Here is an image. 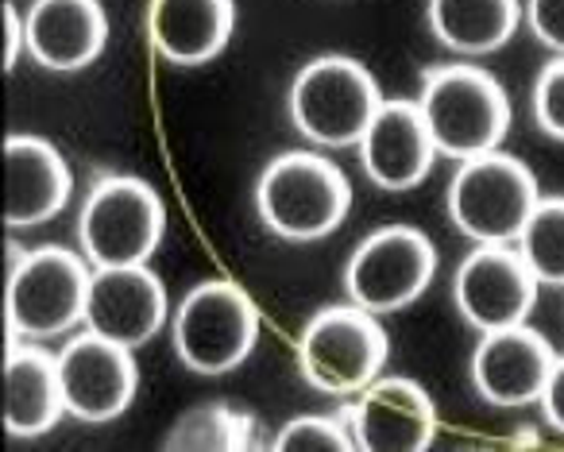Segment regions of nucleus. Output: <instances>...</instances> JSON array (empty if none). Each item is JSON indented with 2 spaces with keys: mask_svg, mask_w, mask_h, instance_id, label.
Returning a JSON list of instances; mask_svg holds the SVG:
<instances>
[{
  "mask_svg": "<svg viewBox=\"0 0 564 452\" xmlns=\"http://www.w3.org/2000/svg\"><path fill=\"white\" fill-rule=\"evenodd\" d=\"M352 209V186L333 159L286 151L259 171L256 213L279 240L314 244L333 236Z\"/></svg>",
  "mask_w": 564,
  "mask_h": 452,
  "instance_id": "nucleus-1",
  "label": "nucleus"
},
{
  "mask_svg": "<svg viewBox=\"0 0 564 452\" xmlns=\"http://www.w3.org/2000/svg\"><path fill=\"white\" fill-rule=\"evenodd\" d=\"M417 109L437 143V155L456 163L499 151L510 132L507 89L476 63H445L425 71Z\"/></svg>",
  "mask_w": 564,
  "mask_h": 452,
  "instance_id": "nucleus-2",
  "label": "nucleus"
},
{
  "mask_svg": "<svg viewBox=\"0 0 564 452\" xmlns=\"http://www.w3.org/2000/svg\"><path fill=\"white\" fill-rule=\"evenodd\" d=\"M89 259L63 244L32 248L17 256L4 282V321L9 344L20 341H55L74 333L86 321L89 298Z\"/></svg>",
  "mask_w": 564,
  "mask_h": 452,
  "instance_id": "nucleus-3",
  "label": "nucleus"
},
{
  "mask_svg": "<svg viewBox=\"0 0 564 452\" xmlns=\"http://www.w3.org/2000/svg\"><path fill=\"white\" fill-rule=\"evenodd\" d=\"M383 105L371 71L352 55H322L310 58L291 82L286 109L291 125L306 136L314 148L340 151L356 148L368 132L371 117Z\"/></svg>",
  "mask_w": 564,
  "mask_h": 452,
  "instance_id": "nucleus-4",
  "label": "nucleus"
},
{
  "mask_svg": "<svg viewBox=\"0 0 564 452\" xmlns=\"http://www.w3.org/2000/svg\"><path fill=\"white\" fill-rule=\"evenodd\" d=\"M538 202L541 190L533 171L502 148L464 159L445 197L456 233L471 244H514Z\"/></svg>",
  "mask_w": 564,
  "mask_h": 452,
  "instance_id": "nucleus-5",
  "label": "nucleus"
},
{
  "mask_svg": "<svg viewBox=\"0 0 564 452\" xmlns=\"http://www.w3.org/2000/svg\"><path fill=\"white\" fill-rule=\"evenodd\" d=\"M259 341V310L248 290L228 279L197 282L171 318V344L194 375H228Z\"/></svg>",
  "mask_w": 564,
  "mask_h": 452,
  "instance_id": "nucleus-6",
  "label": "nucleus"
},
{
  "mask_svg": "<svg viewBox=\"0 0 564 452\" xmlns=\"http://www.w3.org/2000/svg\"><path fill=\"white\" fill-rule=\"evenodd\" d=\"M391 344L379 318L364 305H325L299 333V372L322 395H360L379 379Z\"/></svg>",
  "mask_w": 564,
  "mask_h": 452,
  "instance_id": "nucleus-7",
  "label": "nucleus"
},
{
  "mask_svg": "<svg viewBox=\"0 0 564 452\" xmlns=\"http://www.w3.org/2000/svg\"><path fill=\"white\" fill-rule=\"evenodd\" d=\"M166 217L159 194L132 174H109L78 209V248L89 267L148 263L163 244Z\"/></svg>",
  "mask_w": 564,
  "mask_h": 452,
  "instance_id": "nucleus-8",
  "label": "nucleus"
},
{
  "mask_svg": "<svg viewBox=\"0 0 564 452\" xmlns=\"http://www.w3.org/2000/svg\"><path fill=\"white\" fill-rule=\"evenodd\" d=\"M433 275L437 248L430 236L414 225H387L356 244L345 263V290L348 302L383 318L414 305L430 290Z\"/></svg>",
  "mask_w": 564,
  "mask_h": 452,
  "instance_id": "nucleus-9",
  "label": "nucleus"
},
{
  "mask_svg": "<svg viewBox=\"0 0 564 452\" xmlns=\"http://www.w3.org/2000/svg\"><path fill=\"white\" fill-rule=\"evenodd\" d=\"M538 298V279L514 244H476L453 275V302L476 333L522 325Z\"/></svg>",
  "mask_w": 564,
  "mask_h": 452,
  "instance_id": "nucleus-10",
  "label": "nucleus"
},
{
  "mask_svg": "<svg viewBox=\"0 0 564 452\" xmlns=\"http://www.w3.org/2000/svg\"><path fill=\"white\" fill-rule=\"evenodd\" d=\"M58 383H63L70 418L86 426L117 421L135 402V387H140L135 352L86 329L58 348Z\"/></svg>",
  "mask_w": 564,
  "mask_h": 452,
  "instance_id": "nucleus-11",
  "label": "nucleus"
},
{
  "mask_svg": "<svg viewBox=\"0 0 564 452\" xmlns=\"http://www.w3.org/2000/svg\"><path fill=\"white\" fill-rule=\"evenodd\" d=\"M352 437L364 452H425L437 441V406L422 383L379 375L352 402Z\"/></svg>",
  "mask_w": 564,
  "mask_h": 452,
  "instance_id": "nucleus-12",
  "label": "nucleus"
},
{
  "mask_svg": "<svg viewBox=\"0 0 564 452\" xmlns=\"http://www.w3.org/2000/svg\"><path fill=\"white\" fill-rule=\"evenodd\" d=\"M166 287L148 263L135 267H94L86 298L89 333L117 341L124 348H143L155 341L159 329L166 325Z\"/></svg>",
  "mask_w": 564,
  "mask_h": 452,
  "instance_id": "nucleus-13",
  "label": "nucleus"
},
{
  "mask_svg": "<svg viewBox=\"0 0 564 452\" xmlns=\"http://www.w3.org/2000/svg\"><path fill=\"white\" fill-rule=\"evenodd\" d=\"M556 364V352L538 329L510 325L495 333H479V344L471 352V387L484 402L514 410L541 398L549 383V372Z\"/></svg>",
  "mask_w": 564,
  "mask_h": 452,
  "instance_id": "nucleus-14",
  "label": "nucleus"
},
{
  "mask_svg": "<svg viewBox=\"0 0 564 452\" xmlns=\"http://www.w3.org/2000/svg\"><path fill=\"white\" fill-rule=\"evenodd\" d=\"M360 166L379 190L402 194L430 179L437 143H433L417 101H383L371 117L364 140L356 143Z\"/></svg>",
  "mask_w": 564,
  "mask_h": 452,
  "instance_id": "nucleus-15",
  "label": "nucleus"
},
{
  "mask_svg": "<svg viewBox=\"0 0 564 452\" xmlns=\"http://www.w3.org/2000/svg\"><path fill=\"white\" fill-rule=\"evenodd\" d=\"M109 43L101 0H32L24 17V47L32 63L55 74L86 71Z\"/></svg>",
  "mask_w": 564,
  "mask_h": 452,
  "instance_id": "nucleus-16",
  "label": "nucleus"
},
{
  "mask_svg": "<svg viewBox=\"0 0 564 452\" xmlns=\"http://www.w3.org/2000/svg\"><path fill=\"white\" fill-rule=\"evenodd\" d=\"M70 166L55 143L40 136L4 140V225L32 228L47 225L70 202Z\"/></svg>",
  "mask_w": 564,
  "mask_h": 452,
  "instance_id": "nucleus-17",
  "label": "nucleus"
},
{
  "mask_svg": "<svg viewBox=\"0 0 564 452\" xmlns=\"http://www.w3.org/2000/svg\"><path fill=\"white\" fill-rule=\"evenodd\" d=\"M236 32V0H151L148 35L171 66H205Z\"/></svg>",
  "mask_w": 564,
  "mask_h": 452,
  "instance_id": "nucleus-18",
  "label": "nucleus"
},
{
  "mask_svg": "<svg viewBox=\"0 0 564 452\" xmlns=\"http://www.w3.org/2000/svg\"><path fill=\"white\" fill-rule=\"evenodd\" d=\"M0 418L9 437H43L66 418L63 383H58V356L35 344H9L4 356V395Z\"/></svg>",
  "mask_w": 564,
  "mask_h": 452,
  "instance_id": "nucleus-19",
  "label": "nucleus"
},
{
  "mask_svg": "<svg viewBox=\"0 0 564 452\" xmlns=\"http://www.w3.org/2000/svg\"><path fill=\"white\" fill-rule=\"evenodd\" d=\"M433 40L460 58L502 51L522 24V0H425Z\"/></svg>",
  "mask_w": 564,
  "mask_h": 452,
  "instance_id": "nucleus-20",
  "label": "nucleus"
},
{
  "mask_svg": "<svg viewBox=\"0 0 564 452\" xmlns=\"http://www.w3.org/2000/svg\"><path fill=\"white\" fill-rule=\"evenodd\" d=\"M251 418L228 402H205L178 413L163 437V449L171 452H240L251 444Z\"/></svg>",
  "mask_w": 564,
  "mask_h": 452,
  "instance_id": "nucleus-21",
  "label": "nucleus"
},
{
  "mask_svg": "<svg viewBox=\"0 0 564 452\" xmlns=\"http://www.w3.org/2000/svg\"><path fill=\"white\" fill-rule=\"evenodd\" d=\"M514 248L538 287H564V197H541Z\"/></svg>",
  "mask_w": 564,
  "mask_h": 452,
  "instance_id": "nucleus-22",
  "label": "nucleus"
},
{
  "mask_svg": "<svg viewBox=\"0 0 564 452\" xmlns=\"http://www.w3.org/2000/svg\"><path fill=\"white\" fill-rule=\"evenodd\" d=\"M352 421L329 413H302L274 433V452H352Z\"/></svg>",
  "mask_w": 564,
  "mask_h": 452,
  "instance_id": "nucleus-23",
  "label": "nucleus"
},
{
  "mask_svg": "<svg viewBox=\"0 0 564 452\" xmlns=\"http://www.w3.org/2000/svg\"><path fill=\"white\" fill-rule=\"evenodd\" d=\"M530 109H533V125L549 140L564 143V58H553V63L541 66L530 94Z\"/></svg>",
  "mask_w": 564,
  "mask_h": 452,
  "instance_id": "nucleus-24",
  "label": "nucleus"
},
{
  "mask_svg": "<svg viewBox=\"0 0 564 452\" xmlns=\"http://www.w3.org/2000/svg\"><path fill=\"white\" fill-rule=\"evenodd\" d=\"M522 20L541 47L564 58V0H522Z\"/></svg>",
  "mask_w": 564,
  "mask_h": 452,
  "instance_id": "nucleus-25",
  "label": "nucleus"
},
{
  "mask_svg": "<svg viewBox=\"0 0 564 452\" xmlns=\"http://www.w3.org/2000/svg\"><path fill=\"white\" fill-rule=\"evenodd\" d=\"M541 413H545V421L556 429V433H564V356H556L553 372H549V383L545 390H541L538 398Z\"/></svg>",
  "mask_w": 564,
  "mask_h": 452,
  "instance_id": "nucleus-26",
  "label": "nucleus"
},
{
  "mask_svg": "<svg viewBox=\"0 0 564 452\" xmlns=\"http://www.w3.org/2000/svg\"><path fill=\"white\" fill-rule=\"evenodd\" d=\"M0 12H4V71H12L20 51H28L24 47V17H20L12 4H4Z\"/></svg>",
  "mask_w": 564,
  "mask_h": 452,
  "instance_id": "nucleus-27",
  "label": "nucleus"
}]
</instances>
